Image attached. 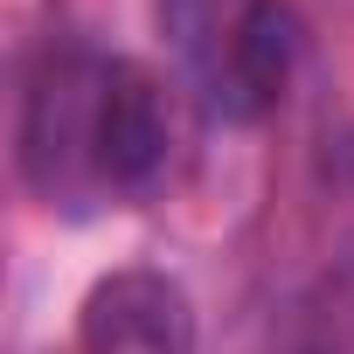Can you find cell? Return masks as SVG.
Wrapping results in <instances>:
<instances>
[{
    "mask_svg": "<svg viewBox=\"0 0 354 354\" xmlns=\"http://www.w3.org/2000/svg\"><path fill=\"white\" fill-rule=\"evenodd\" d=\"M174 153V111L146 63L63 49L21 104V167L49 202L146 195Z\"/></svg>",
    "mask_w": 354,
    "mask_h": 354,
    "instance_id": "cell-1",
    "label": "cell"
},
{
    "mask_svg": "<svg viewBox=\"0 0 354 354\" xmlns=\"http://www.w3.org/2000/svg\"><path fill=\"white\" fill-rule=\"evenodd\" d=\"M77 354H195V306L167 271H111L77 306Z\"/></svg>",
    "mask_w": 354,
    "mask_h": 354,
    "instance_id": "cell-2",
    "label": "cell"
},
{
    "mask_svg": "<svg viewBox=\"0 0 354 354\" xmlns=\"http://www.w3.org/2000/svg\"><path fill=\"white\" fill-rule=\"evenodd\" d=\"M299 15L285 0H243V8L223 21V42H216V63H209V104L236 125L278 111L292 70H299Z\"/></svg>",
    "mask_w": 354,
    "mask_h": 354,
    "instance_id": "cell-3",
    "label": "cell"
}]
</instances>
